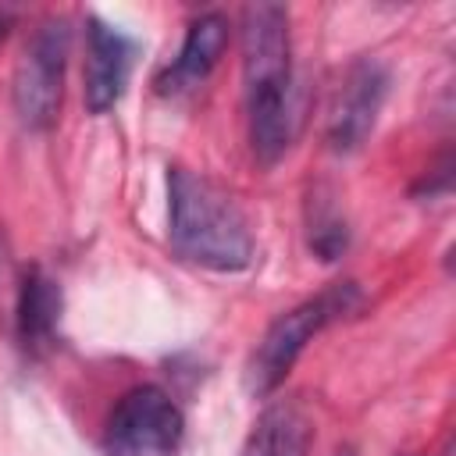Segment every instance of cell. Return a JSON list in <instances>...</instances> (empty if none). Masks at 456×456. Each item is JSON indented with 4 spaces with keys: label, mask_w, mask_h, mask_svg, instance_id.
<instances>
[{
    "label": "cell",
    "mask_w": 456,
    "mask_h": 456,
    "mask_svg": "<svg viewBox=\"0 0 456 456\" xmlns=\"http://www.w3.org/2000/svg\"><path fill=\"white\" fill-rule=\"evenodd\" d=\"M242 89L253 157L260 164H278L296 135L292 36L281 4L242 7Z\"/></svg>",
    "instance_id": "6da1fadb"
},
{
    "label": "cell",
    "mask_w": 456,
    "mask_h": 456,
    "mask_svg": "<svg viewBox=\"0 0 456 456\" xmlns=\"http://www.w3.org/2000/svg\"><path fill=\"white\" fill-rule=\"evenodd\" d=\"M167 235L171 246L207 271H246L253 232L239 203L189 167H167Z\"/></svg>",
    "instance_id": "7a4b0ae2"
},
{
    "label": "cell",
    "mask_w": 456,
    "mask_h": 456,
    "mask_svg": "<svg viewBox=\"0 0 456 456\" xmlns=\"http://www.w3.org/2000/svg\"><path fill=\"white\" fill-rule=\"evenodd\" d=\"M360 306H363V292L353 278H346V281H335V285L321 289L317 296L296 303L281 317H274L246 363V388L260 399L271 395L289 378V370L303 356L306 342L314 335H321L328 324L356 314Z\"/></svg>",
    "instance_id": "3957f363"
},
{
    "label": "cell",
    "mask_w": 456,
    "mask_h": 456,
    "mask_svg": "<svg viewBox=\"0 0 456 456\" xmlns=\"http://www.w3.org/2000/svg\"><path fill=\"white\" fill-rule=\"evenodd\" d=\"M68 50H71V25L64 14H50L28 32L18 53L11 100H14L18 121L28 132H46L57 121L61 96H64Z\"/></svg>",
    "instance_id": "277c9868"
},
{
    "label": "cell",
    "mask_w": 456,
    "mask_h": 456,
    "mask_svg": "<svg viewBox=\"0 0 456 456\" xmlns=\"http://www.w3.org/2000/svg\"><path fill=\"white\" fill-rule=\"evenodd\" d=\"M182 445L185 417L178 403L157 385H139L125 392L107 417V456H182Z\"/></svg>",
    "instance_id": "5b68a950"
},
{
    "label": "cell",
    "mask_w": 456,
    "mask_h": 456,
    "mask_svg": "<svg viewBox=\"0 0 456 456\" xmlns=\"http://www.w3.org/2000/svg\"><path fill=\"white\" fill-rule=\"evenodd\" d=\"M388 96V68L374 57L353 61L328 103V121H324V139L335 153H353L367 142V135L378 125V114Z\"/></svg>",
    "instance_id": "8992f818"
},
{
    "label": "cell",
    "mask_w": 456,
    "mask_h": 456,
    "mask_svg": "<svg viewBox=\"0 0 456 456\" xmlns=\"http://www.w3.org/2000/svg\"><path fill=\"white\" fill-rule=\"evenodd\" d=\"M135 57H139V43L128 32L103 21L100 14L86 18V86H82V96H86L89 114H107L118 107V100L128 89Z\"/></svg>",
    "instance_id": "52a82bcc"
},
{
    "label": "cell",
    "mask_w": 456,
    "mask_h": 456,
    "mask_svg": "<svg viewBox=\"0 0 456 456\" xmlns=\"http://www.w3.org/2000/svg\"><path fill=\"white\" fill-rule=\"evenodd\" d=\"M224 46H228V18L217 14V11L200 14L185 28V39H182L178 57L160 71L157 89L164 96H182V93L200 89L207 82V75L217 68Z\"/></svg>",
    "instance_id": "ba28073f"
},
{
    "label": "cell",
    "mask_w": 456,
    "mask_h": 456,
    "mask_svg": "<svg viewBox=\"0 0 456 456\" xmlns=\"http://www.w3.org/2000/svg\"><path fill=\"white\" fill-rule=\"evenodd\" d=\"M61 285L53 274L43 267H28L18 285V303H14V324H18V342L25 353L39 356L57 342L61 328Z\"/></svg>",
    "instance_id": "9c48e42d"
},
{
    "label": "cell",
    "mask_w": 456,
    "mask_h": 456,
    "mask_svg": "<svg viewBox=\"0 0 456 456\" xmlns=\"http://www.w3.org/2000/svg\"><path fill=\"white\" fill-rule=\"evenodd\" d=\"M314 442V420L303 403L278 399L253 420L239 456H306Z\"/></svg>",
    "instance_id": "30bf717a"
},
{
    "label": "cell",
    "mask_w": 456,
    "mask_h": 456,
    "mask_svg": "<svg viewBox=\"0 0 456 456\" xmlns=\"http://www.w3.org/2000/svg\"><path fill=\"white\" fill-rule=\"evenodd\" d=\"M306 242L321 260H335L346 253L349 246V228L346 217L335 210V203L328 196H310L306 203Z\"/></svg>",
    "instance_id": "8fae6325"
}]
</instances>
